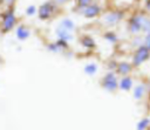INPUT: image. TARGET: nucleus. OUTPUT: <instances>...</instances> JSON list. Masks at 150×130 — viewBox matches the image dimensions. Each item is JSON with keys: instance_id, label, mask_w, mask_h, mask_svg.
Wrapping results in <instances>:
<instances>
[{"instance_id": "f257e3e1", "label": "nucleus", "mask_w": 150, "mask_h": 130, "mask_svg": "<svg viewBox=\"0 0 150 130\" xmlns=\"http://www.w3.org/2000/svg\"><path fill=\"white\" fill-rule=\"evenodd\" d=\"M149 60H150V49L145 45H142V46L135 48L132 56H131V63L135 68L141 67Z\"/></svg>"}, {"instance_id": "f03ea898", "label": "nucleus", "mask_w": 150, "mask_h": 130, "mask_svg": "<svg viewBox=\"0 0 150 130\" xmlns=\"http://www.w3.org/2000/svg\"><path fill=\"white\" fill-rule=\"evenodd\" d=\"M144 13H135L128 19V30L132 35H139L143 33V19Z\"/></svg>"}, {"instance_id": "7ed1b4c3", "label": "nucleus", "mask_w": 150, "mask_h": 130, "mask_svg": "<svg viewBox=\"0 0 150 130\" xmlns=\"http://www.w3.org/2000/svg\"><path fill=\"white\" fill-rule=\"evenodd\" d=\"M125 14L123 11L121 9H114V11H109L107 12L103 18H102V22L108 26V27H112V26H116L117 23H120L123 19H124Z\"/></svg>"}, {"instance_id": "20e7f679", "label": "nucleus", "mask_w": 150, "mask_h": 130, "mask_svg": "<svg viewBox=\"0 0 150 130\" xmlns=\"http://www.w3.org/2000/svg\"><path fill=\"white\" fill-rule=\"evenodd\" d=\"M101 84H102V87L105 89V90H108V91H110V93H114V91H116L117 89H118V78H117V74L116 73H114V71H108L104 76H103V78L101 80Z\"/></svg>"}, {"instance_id": "39448f33", "label": "nucleus", "mask_w": 150, "mask_h": 130, "mask_svg": "<svg viewBox=\"0 0 150 130\" xmlns=\"http://www.w3.org/2000/svg\"><path fill=\"white\" fill-rule=\"evenodd\" d=\"M56 8H57V4L54 0H49L47 2H43L38 8V15L41 20H47L54 14Z\"/></svg>"}, {"instance_id": "423d86ee", "label": "nucleus", "mask_w": 150, "mask_h": 130, "mask_svg": "<svg viewBox=\"0 0 150 130\" xmlns=\"http://www.w3.org/2000/svg\"><path fill=\"white\" fill-rule=\"evenodd\" d=\"M15 23H16V18H15L14 11L11 8V9H8V11L4 14V16H2V22H1L2 32H4V33L9 32L11 29L14 28Z\"/></svg>"}, {"instance_id": "0eeeda50", "label": "nucleus", "mask_w": 150, "mask_h": 130, "mask_svg": "<svg viewBox=\"0 0 150 130\" xmlns=\"http://www.w3.org/2000/svg\"><path fill=\"white\" fill-rule=\"evenodd\" d=\"M81 9H82V12H81L82 15L87 19H94L102 13V7L96 2H91L90 5H88Z\"/></svg>"}, {"instance_id": "6e6552de", "label": "nucleus", "mask_w": 150, "mask_h": 130, "mask_svg": "<svg viewBox=\"0 0 150 130\" xmlns=\"http://www.w3.org/2000/svg\"><path fill=\"white\" fill-rule=\"evenodd\" d=\"M135 67L132 66L131 62H127V61H121L117 63V67H116V74L120 75V76H125V75H130L132 69Z\"/></svg>"}, {"instance_id": "1a4fd4ad", "label": "nucleus", "mask_w": 150, "mask_h": 130, "mask_svg": "<svg viewBox=\"0 0 150 130\" xmlns=\"http://www.w3.org/2000/svg\"><path fill=\"white\" fill-rule=\"evenodd\" d=\"M132 88H134V78L130 75L121 76V78L118 80V89L123 91H129Z\"/></svg>"}, {"instance_id": "9d476101", "label": "nucleus", "mask_w": 150, "mask_h": 130, "mask_svg": "<svg viewBox=\"0 0 150 130\" xmlns=\"http://www.w3.org/2000/svg\"><path fill=\"white\" fill-rule=\"evenodd\" d=\"M47 48H48V50H50V52L59 53V52H61V50H63V49H67V48H68V42H67V41H64V40L57 39V41L49 43V45L47 46Z\"/></svg>"}, {"instance_id": "9b49d317", "label": "nucleus", "mask_w": 150, "mask_h": 130, "mask_svg": "<svg viewBox=\"0 0 150 130\" xmlns=\"http://www.w3.org/2000/svg\"><path fill=\"white\" fill-rule=\"evenodd\" d=\"M134 98L135 100H142L145 94H146V84L141 82V83H137L136 85H134Z\"/></svg>"}, {"instance_id": "f8f14e48", "label": "nucleus", "mask_w": 150, "mask_h": 130, "mask_svg": "<svg viewBox=\"0 0 150 130\" xmlns=\"http://www.w3.org/2000/svg\"><path fill=\"white\" fill-rule=\"evenodd\" d=\"M15 35H16L18 40L25 41L26 39H28V37L30 36V30H29V28H27L26 26L20 25V26H18L16 29H15Z\"/></svg>"}, {"instance_id": "ddd939ff", "label": "nucleus", "mask_w": 150, "mask_h": 130, "mask_svg": "<svg viewBox=\"0 0 150 130\" xmlns=\"http://www.w3.org/2000/svg\"><path fill=\"white\" fill-rule=\"evenodd\" d=\"M55 34H56V36H57L59 39L64 40V41H67V42L73 40V34H71V32L68 30V29H66V28H63V27H61V26H59V28L55 30Z\"/></svg>"}, {"instance_id": "4468645a", "label": "nucleus", "mask_w": 150, "mask_h": 130, "mask_svg": "<svg viewBox=\"0 0 150 130\" xmlns=\"http://www.w3.org/2000/svg\"><path fill=\"white\" fill-rule=\"evenodd\" d=\"M80 43H81L84 48H87V49H94V48L96 47L95 40H94L91 36H88V35L82 36V37L80 39Z\"/></svg>"}, {"instance_id": "2eb2a0df", "label": "nucleus", "mask_w": 150, "mask_h": 130, "mask_svg": "<svg viewBox=\"0 0 150 130\" xmlns=\"http://www.w3.org/2000/svg\"><path fill=\"white\" fill-rule=\"evenodd\" d=\"M103 37H104L105 41H108V42L111 43V45H115V43H117V41H118V36H117L116 33L112 32V30L105 32V33L103 34Z\"/></svg>"}, {"instance_id": "dca6fc26", "label": "nucleus", "mask_w": 150, "mask_h": 130, "mask_svg": "<svg viewBox=\"0 0 150 130\" xmlns=\"http://www.w3.org/2000/svg\"><path fill=\"white\" fill-rule=\"evenodd\" d=\"M97 70H98V67L94 62H90V63L84 66V73L88 74V75H95L97 73Z\"/></svg>"}, {"instance_id": "f3484780", "label": "nucleus", "mask_w": 150, "mask_h": 130, "mask_svg": "<svg viewBox=\"0 0 150 130\" xmlns=\"http://www.w3.org/2000/svg\"><path fill=\"white\" fill-rule=\"evenodd\" d=\"M60 26L63 27V28H66V29H68V30H70V32H73L74 28H75V23L70 19H68V18L62 19L61 22H60Z\"/></svg>"}, {"instance_id": "a211bd4d", "label": "nucleus", "mask_w": 150, "mask_h": 130, "mask_svg": "<svg viewBox=\"0 0 150 130\" xmlns=\"http://www.w3.org/2000/svg\"><path fill=\"white\" fill-rule=\"evenodd\" d=\"M149 125H150V119H149V118H143V119H141V121L137 123L136 129H137V130H146Z\"/></svg>"}, {"instance_id": "6ab92c4d", "label": "nucleus", "mask_w": 150, "mask_h": 130, "mask_svg": "<svg viewBox=\"0 0 150 130\" xmlns=\"http://www.w3.org/2000/svg\"><path fill=\"white\" fill-rule=\"evenodd\" d=\"M36 7L34 6V5H29L27 8H26V15H28V16H32V15H34L35 13H36Z\"/></svg>"}, {"instance_id": "aec40b11", "label": "nucleus", "mask_w": 150, "mask_h": 130, "mask_svg": "<svg viewBox=\"0 0 150 130\" xmlns=\"http://www.w3.org/2000/svg\"><path fill=\"white\" fill-rule=\"evenodd\" d=\"M91 2H93V0H77V5L80 8H83L88 5H90Z\"/></svg>"}, {"instance_id": "412c9836", "label": "nucleus", "mask_w": 150, "mask_h": 130, "mask_svg": "<svg viewBox=\"0 0 150 130\" xmlns=\"http://www.w3.org/2000/svg\"><path fill=\"white\" fill-rule=\"evenodd\" d=\"M143 37H144V45L150 49V33L144 34V35H143Z\"/></svg>"}, {"instance_id": "4be33fe9", "label": "nucleus", "mask_w": 150, "mask_h": 130, "mask_svg": "<svg viewBox=\"0 0 150 130\" xmlns=\"http://www.w3.org/2000/svg\"><path fill=\"white\" fill-rule=\"evenodd\" d=\"M143 8L146 13H150V0H144L143 1Z\"/></svg>"}, {"instance_id": "5701e85b", "label": "nucleus", "mask_w": 150, "mask_h": 130, "mask_svg": "<svg viewBox=\"0 0 150 130\" xmlns=\"http://www.w3.org/2000/svg\"><path fill=\"white\" fill-rule=\"evenodd\" d=\"M57 5H63V4H66V2H68L69 0H54Z\"/></svg>"}, {"instance_id": "b1692460", "label": "nucleus", "mask_w": 150, "mask_h": 130, "mask_svg": "<svg viewBox=\"0 0 150 130\" xmlns=\"http://www.w3.org/2000/svg\"><path fill=\"white\" fill-rule=\"evenodd\" d=\"M14 2H15V0H5V4H6L7 6H12Z\"/></svg>"}, {"instance_id": "393cba45", "label": "nucleus", "mask_w": 150, "mask_h": 130, "mask_svg": "<svg viewBox=\"0 0 150 130\" xmlns=\"http://www.w3.org/2000/svg\"><path fill=\"white\" fill-rule=\"evenodd\" d=\"M149 102H150V95H149Z\"/></svg>"}]
</instances>
